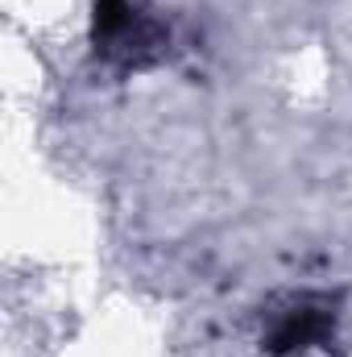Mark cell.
Here are the masks:
<instances>
[{
	"label": "cell",
	"mask_w": 352,
	"mask_h": 357,
	"mask_svg": "<svg viewBox=\"0 0 352 357\" xmlns=\"http://www.w3.org/2000/svg\"><path fill=\"white\" fill-rule=\"evenodd\" d=\"M91 42L108 59H120L129 67L154 63L166 46V25L137 8L133 0H95L91 13Z\"/></svg>",
	"instance_id": "obj_1"
},
{
	"label": "cell",
	"mask_w": 352,
	"mask_h": 357,
	"mask_svg": "<svg viewBox=\"0 0 352 357\" xmlns=\"http://www.w3.org/2000/svg\"><path fill=\"white\" fill-rule=\"evenodd\" d=\"M332 328H336L332 299H315V295H307V299L290 303V307L278 316V324H273L269 337H265V349L278 354V357L303 354V349L323 345V341L332 337Z\"/></svg>",
	"instance_id": "obj_2"
}]
</instances>
